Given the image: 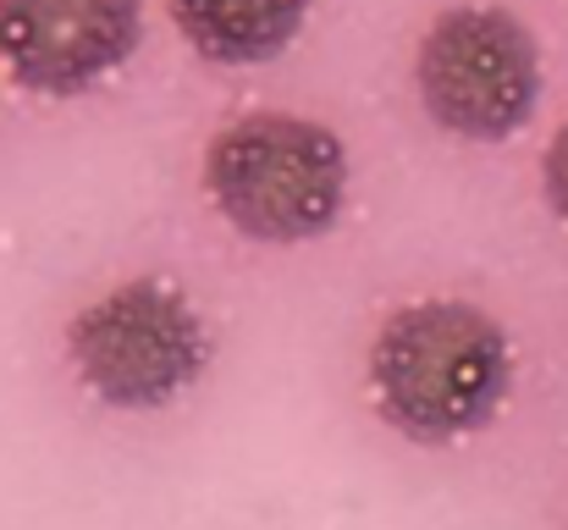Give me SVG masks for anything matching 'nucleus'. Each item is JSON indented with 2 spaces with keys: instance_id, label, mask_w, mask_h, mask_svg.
<instances>
[{
  "instance_id": "obj_7",
  "label": "nucleus",
  "mask_w": 568,
  "mask_h": 530,
  "mask_svg": "<svg viewBox=\"0 0 568 530\" xmlns=\"http://www.w3.org/2000/svg\"><path fill=\"white\" fill-rule=\"evenodd\" d=\"M541 193H547L552 216L568 221V122L552 133V144H547V156H541Z\"/></svg>"
},
{
  "instance_id": "obj_4",
  "label": "nucleus",
  "mask_w": 568,
  "mask_h": 530,
  "mask_svg": "<svg viewBox=\"0 0 568 530\" xmlns=\"http://www.w3.org/2000/svg\"><path fill=\"white\" fill-rule=\"evenodd\" d=\"M67 359L78 381L111 409H166L210 364V332L183 288L133 277L67 327Z\"/></svg>"
},
{
  "instance_id": "obj_1",
  "label": "nucleus",
  "mask_w": 568,
  "mask_h": 530,
  "mask_svg": "<svg viewBox=\"0 0 568 530\" xmlns=\"http://www.w3.org/2000/svg\"><path fill=\"white\" fill-rule=\"evenodd\" d=\"M365 376L397 437L442 448L497 420L514 387V343L469 299H414L376 327Z\"/></svg>"
},
{
  "instance_id": "obj_6",
  "label": "nucleus",
  "mask_w": 568,
  "mask_h": 530,
  "mask_svg": "<svg viewBox=\"0 0 568 530\" xmlns=\"http://www.w3.org/2000/svg\"><path fill=\"white\" fill-rule=\"evenodd\" d=\"M166 6L199 61L265 67L293 50L315 0H166Z\"/></svg>"
},
{
  "instance_id": "obj_5",
  "label": "nucleus",
  "mask_w": 568,
  "mask_h": 530,
  "mask_svg": "<svg viewBox=\"0 0 568 530\" xmlns=\"http://www.w3.org/2000/svg\"><path fill=\"white\" fill-rule=\"evenodd\" d=\"M144 44V0H0V61L44 100H78Z\"/></svg>"
},
{
  "instance_id": "obj_2",
  "label": "nucleus",
  "mask_w": 568,
  "mask_h": 530,
  "mask_svg": "<svg viewBox=\"0 0 568 530\" xmlns=\"http://www.w3.org/2000/svg\"><path fill=\"white\" fill-rule=\"evenodd\" d=\"M204 199L254 243L326 238L348 199L343 139L298 111H243L204 144Z\"/></svg>"
},
{
  "instance_id": "obj_3",
  "label": "nucleus",
  "mask_w": 568,
  "mask_h": 530,
  "mask_svg": "<svg viewBox=\"0 0 568 530\" xmlns=\"http://www.w3.org/2000/svg\"><path fill=\"white\" fill-rule=\"evenodd\" d=\"M414 89L442 133L503 144L541 106V44L508 6H447L419 39Z\"/></svg>"
}]
</instances>
